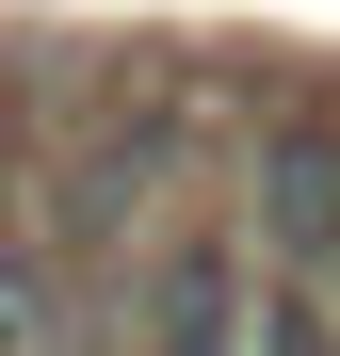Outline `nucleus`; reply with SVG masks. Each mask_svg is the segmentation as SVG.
<instances>
[{
	"instance_id": "f257e3e1",
	"label": "nucleus",
	"mask_w": 340,
	"mask_h": 356,
	"mask_svg": "<svg viewBox=\"0 0 340 356\" xmlns=\"http://www.w3.org/2000/svg\"><path fill=\"white\" fill-rule=\"evenodd\" d=\"M243 324H259V308H243L227 227H179V243H162V275H146V356H259Z\"/></svg>"
},
{
	"instance_id": "f03ea898",
	"label": "nucleus",
	"mask_w": 340,
	"mask_h": 356,
	"mask_svg": "<svg viewBox=\"0 0 340 356\" xmlns=\"http://www.w3.org/2000/svg\"><path fill=\"white\" fill-rule=\"evenodd\" d=\"M259 243H275V275L340 259V130H275L259 146Z\"/></svg>"
}]
</instances>
